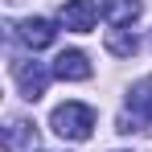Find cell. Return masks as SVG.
<instances>
[{"mask_svg":"<svg viewBox=\"0 0 152 152\" xmlns=\"http://www.w3.org/2000/svg\"><path fill=\"white\" fill-rule=\"evenodd\" d=\"M152 127V78H140L132 91H127V107L119 111V119H115V132H148Z\"/></svg>","mask_w":152,"mask_h":152,"instance_id":"obj_1","label":"cell"},{"mask_svg":"<svg viewBox=\"0 0 152 152\" xmlns=\"http://www.w3.org/2000/svg\"><path fill=\"white\" fill-rule=\"evenodd\" d=\"M50 127L62 136V140L82 144V140H91V132H95V111H91L86 103H62V107H53Z\"/></svg>","mask_w":152,"mask_h":152,"instance_id":"obj_2","label":"cell"},{"mask_svg":"<svg viewBox=\"0 0 152 152\" xmlns=\"http://www.w3.org/2000/svg\"><path fill=\"white\" fill-rule=\"evenodd\" d=\"M12 74H17L21 95H25L29 103H37L41 95H45L50 78H53V66H41V62H12Z\"/></svg>","mask_w":152,"mask_h":152,"instance_id":"obj_3","label":"cell"},{"mask_svg":"<svg viewBox=\"0 0 152 152\" xmlns=\"http://www.w3.org/2000/svg\"><path fill=\"white\" fill-rule=\"evenodd\" d=\"M99 21V4L95 0H66L62 12H58V25L70 29V33H91Z\"/></svg>","mask_w":152,"mask_h":152,"instance_id":"obj_4","label":"cell"},{"mask_svg":"<svg viewBox=\"0 0 152 152\" xmlns=\"http://www.w3.org/2000/svg\"><path fill=\"white\" fill-rule=\"evenodd\" d=\"M12 37H17L21 45H29V50H45V45H53L58 29H53V21H45V17H29L21 25H12Z\"/></svg>","mask_w":152,"mask_h":152,"instance_id":"obj_5","label":"cell"},{"mask_svg":"<svg viewBox=\"0 0 152 152\" xmlns=\"http://www.w3.org/2000/svg\"><path fill=\"white\" fill-rule=\"evenodd\" d=\"M53 78H62V82H86V78H91L86 53L82 50H62L53 58Z\"/></svg>","mask_w":152,"mask_h":152,"instance_id":"obj_6","label":"cell"},{"mask_svg":"<svg viewBox=\"0 0 152 152\" xmlns=\"http://www.w3.org/2000/svg\"><path fill=\"white\" fill-rule=\"evenodd\" d=\"M33 144H37V127L29 124V119H8V127H4V152H33Z\"/></svg>","mask_w":152,"mask_h":152,"instance_id":"obj_7","label":"cell"},{"mask_svg":"<svg viewBox=\"0 0 152 152\" xmlns=\"http://www.w3.org/2000/svg\"><path fill=\"white\" fill-rule=\"evenodd\" d=\"M140 8H144L140 0H107V4H103V17L111 21V29H127L140 17Z\"/></svg>","mask_w":152,"mask_h":152,"instance_id":"obj_8","label":"cell"},{"mask_svg":"<svg viewBox=\"0 0 152 152\" xmlns=\"http://www.w3.org/2000/svg\"><path fill=\"white\" fill-rule=\"evenodd\" d=\"M136 50H140V37H136L132 29H107V53H115V58H132Z\"/></svg>","mask_w":152,"mask_h":152,"instance_id":"obj_9","label":"cell"}]
</instances>
